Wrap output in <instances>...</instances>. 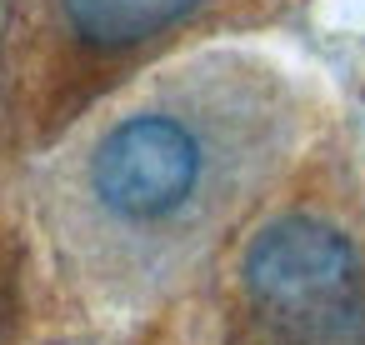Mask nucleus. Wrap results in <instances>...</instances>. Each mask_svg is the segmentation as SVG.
I'll use <instances>...</instances> for the list:
<instances>
[{"label":"nucleus","instance_id":"3","mask_svg":"<svg viewBox=\"0 0 365 345\" xmlns=\"http://www.w3.org/2000/svg\"><path fill=\"white\" fill-rule=\"evenodd\" d=\"M235 0H41L16 66V125L61 135L81 110Z\"/></svg>","mask_w":365,"mask_h":345},{"label":"nucleus","instance_id":"1","mask_svg":"<svg viewBox=\"0 0 365 345\" xmlns=\"http://www.w3.org/2000/svg\"><path fill=\"white\" fill-rule=\"evenodd\" d=\"M310 135L290 76L200 56L81 120L41 175L61 275L96 310H150L280 185Z\"/></svg>","mask_w":365,"mask_h":345},{"label":"nucleus","instance_id":"4","mask_svg":"<svg viewBox=\"0 0 365 345\" xmlns=\"http://www.w3.org/2000/svg\"><path fill=\"white\" fill-rule=\"evenodd\" d=\"M26 320V250L21 235L0 220V345H11Z\"/></svg>","mask_w":365,"mask_h":345},{"label":"nucleus","instance_id":"2","mask_svg":"<svg viewBox=\"0 0 365 345\" xmlns=\"http://www.w3.org/2000/svg\"><path fill=\"white\" fill-rule=\"evenodd\" d=\"M225 345H365V220L335 200L270 210L230 265Z\"/></svg>","mask_w":365,"mask_h":345}]
</instances>
